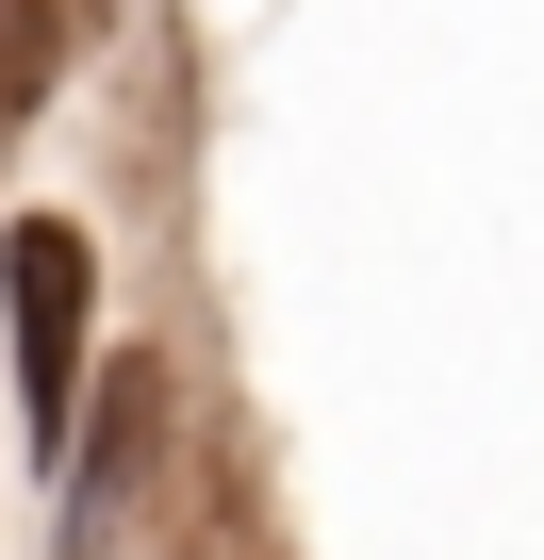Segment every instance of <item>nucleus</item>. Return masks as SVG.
I'll return each instance as SVG.
<instances>
[{
    "label": "nucleus",
    "mask_w": 544,
    "mask_h": 560,
    "mask_svg": "<svg viewBox=\"0 0 544 560\" xmlns=\"http://www.w3.org/2000/svg\"><path fill=\"white\" fill-rule=\"evenodd\" d=\"M0 314H18V445L50 462L83 429V330H100V247L67 214H18L0 231Z\"/></svg>",
    "instance_id": "obj_1"
},
{
    "label": "nucleus",
    "mask_w": 544,
    "mask_h": 560,
    "mask_svg": "<svg viewBox=\"0 0 544 560\" xmlns=\"http://www.w3.org/2000/svg\"><path fill=\"white\" fill-rule=\"evenodd\" d=\"M67 67V0H18V18H0V132L34 116V83Z\"/></svg>",
    "instance_id": "obj_2"
}]
</instances>
